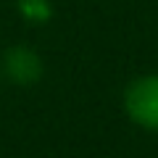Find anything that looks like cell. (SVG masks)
Returning <instances> with one entry per match:
<instances>
[{
	"label": "cell",
	"instance_id": "6da1fadb",
	"mask_svg": "<svg viewBox=\"0 0 158 158\" xmlns=\"http://www.w3.org/2000/svg\"><path fill=\"white\" fill-rule=\"evenodd\" d=\"M121 100L132 124L158 135V74H142L132 79Z\"/></svg>",
	"mask_w": 158,
	"mask_h": 158
},
{
	"label": "cell",
	"instance_id": "7a4b0ae2",
	"mask_svg": "<svg viewBox=\"0 0 158 158\" xmlns=\"http://www.w3.org/2000/svg\"><path fill=\"white\" fill-rule=\"evenodd\" d=\"M0 71L16 87H34L45 74V61L34 48L19 42V45L6 48L0 58Z\"/></svg>",
	"mask_w": 158,
	"mask_h": 158
},
{
	"label": "cell",
	"instance_id": "3957f363",
	"mask_svg": "<svg viewBox=\"0 0 158 158\" xmlns=\"http://www.w3.org/2000/svg\"><path fill=\"white\" fill-rule=\"evenodd\" d=\"M19 16L32 27H45L53 19V0H13Z\"/></svg>",
	"mask_w": 158,
	"mask_h": 158
}]
</instances>
